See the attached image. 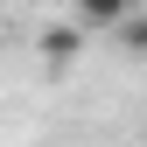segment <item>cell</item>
Returning a JSON list of instances; mask_svg holds the SVG:
<instances>
[{
    "instance_id": "3",
    "label": "cell",
    "mask_w": 147,
    "mask_h": 147,
    "mask_svg": "<svg viewBox=\"0 0 147 147\" xmlns=\"http://www.w3.org/2000/svg\"><path fill=\"white\" fill-rule=\"evenodd\" d=\"M112 35H119L126 49H133V56H147V21H140V14H126V21H119Z\"/></svg>"
},
{
    "instance_id": "2",
    "label": "cell",
    "mask_w": 147,
    "mask_h": 147,
    "mask_svg": "<svg viewBox=\"0 0 147 147\" xmlns=\"http://www.w3.org/2000/svg\"><path fill=\"white\" fill-rule=\"evenodd\" d=\"M77 49H84V21H77V28H49V35H42V56H49V63H77Z\"/></svg>"
},
{
    "instance_id": "1",
    "label": "cell",
    "mask_w": 147,
    "mask_h": 147,
    "mask_svg": "<svg viewBox=\"0 0 147 147\" xmlns=\"http://www.w3.org/2000/svg\"><path fill=\"white\" fill-rule=\"evenodd\" d=\"M70 14H77L84 28H119L126 14H133V0H70Z\"/></svg>"
}]
</instances>
